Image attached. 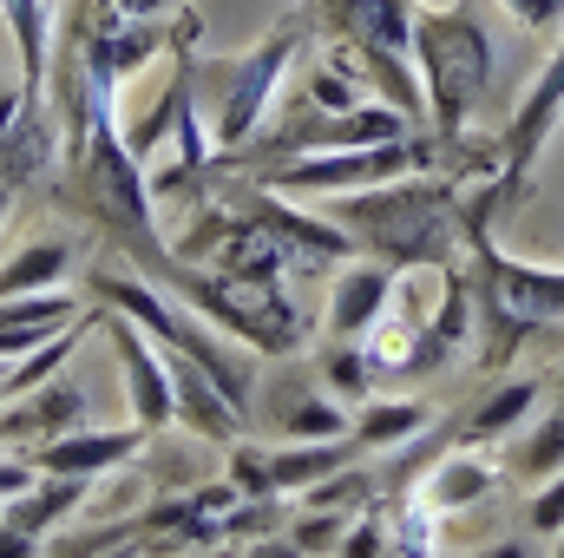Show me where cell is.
<instances>
[{
    "label": "cell",
    "mask_w": 564,
    "mask_h": 558,
    "mask_svg": "<svg viewBox=\"0 0 564 558\" xmlns=\"http://www.w3.org/2000/svg\"><path fill=\"white\" fill-rule=\"evenodd\" d=\"M446 204H453V191L408 184V191H381V197H341V224H355L388 264H440L446 237H453Z\"/></svg>",
    "instance_id": "cell-1"
},
{
    "label": "cell",
    "mask_w": 564,
    "mask_h": 558,
    "mask_svg": "<svg viewBox=\"0 0 564 558\" xmlns=\"http://www.w3.org/2000/svg\"><path fill=\"white\" fill-rule=\"evenodd\" d=\"M414 40H421V66H426V79H433L440 132H459L466 112H473V99H479V86H486V66H492L486 33L466 13H426Z\"/></svg>",
    "instance_id": "cell-2"
},
{
    "label": "cell",
    "mask_w": 564,
    "mask_h": 558,
    "mask_svg": "<svg viewBox=\"0 0 564 558\" xmlns=\"http://www.w3.org/2000/svg\"><path fill=\"white\" fill-rule=\"evenodd\" d=\"M479 257H486V289H479V302H486V315L499 322L506 348H512L532 322H552V315H564V277H558V270L499 264L486 244H479Z\"/></svg>",
    "instance_id": "cell-3"
},
{
    "label": "cell",
    "mask_w": 564,
    "mask_h": 558,
    "mask_svg": "<svg viewBox=\"0 0 564 558\" xmlns=\"http://www.w3.org/2000/svg\"><path fill=\"white\" fill-rule=\"evenodd\" d=\"M414 164V144L401 139H375L355 158H315V164H295L276 171V191H341V184H375V178H394Z\"/></svg>",
    "instance_id": "cell-4"
},
{
    "label": "cell",
    "mask_w": 564,
    "mask_h": 558,
    "mask_svg": "<svg viewBox=\"0 0 564 558\" xmlns=\"http://www.w3.org/2000/svg\"><path fill=\"white\" fill-rule=\"evenodd\" d=\"M558 106H564V40H558V53H552V66H545V79L525 93L519 119L506 126V197H512V191H519V178L532 171V158H539L545 132H552Z\"/></svg>",
    "instance_id": "cell-5"
},
{
    "label": "cell",
    "mask_w": 564,
    "mask_h": 558,
    "mask_svg": "<svg viewBox=\"0 0 564 558\" xmlns=\"http://www.w3.org/2000/svg\"><path fill=\"white\" fill-rule=\"evenodd\" d=\"M126 453H139V427H119V433H66V440H46L33 453L40 473H79V480H99L112 473Z\"/></svg>",
    "instance_id": "cell-6"
},
{
    "label": "cell",
    "mask_w": 564,
    "mask_h": 558,
    "mask_svg": "<svg viewBox=\"0 0 564 558\" xmlns=\"http://www.w3.org/2000/svg\"><path fill=\"white\" fill-rule=\"evenodd\" d=\"M112 342H119V355H126V388H132L139 427H164V420H171V375L158 368V355L144 348L126 322H112Z\"/></svg>",
    "instance_id": "cell-7"
},
{
    "label": "cell",
    "mask_w": 564,
    "mask_h": 558,
    "mask_svg": "<svg viewBox=\"0 0 564 558\" xmlns=\"http://www.w3.org/2000/svg\"><path fill=\"white\" fill-rule=\"evenodd\" d=\"M66 322H73V296H33V302L0 296V355H20V348L46 342Z\"/></svg>",
    "instance_id": "cell-8"
},
{
    "label": "cell",
    "mask_w": 564,
    "mask_h": 558,
    "mask_svg": "<svg viewBox=\"0 0 564 558\" xmlns=\"http://www.w3.org/2000/svg\"><path fill=\"white\" fill-rule=\"evenodd\" d=\"M381 302H388V270H348L328 296V322L335 335H361L381 322Z\"/></svg>",
    "instance_id": "cell-9"
},
{
    "label": "cell",
    "mask_w": 564,
    "mask_h": 558,
    "mask_svg": "<svg viewBox=\"0 0 564 558\" xmlns=\"http://www.w3.org/2000/svg\"><path fill=\"white\" fill-rule=\"evenodd\" d=\"M66 277V244H26L0 264V296H26V289H53Z\"/></svg>",
    "instance_id": "cell-10"
},
{
    "label": "cell",
    "mask_w": 564,
    "mask_h": 558,
    "mask_svg": "<svg viewBox=\"0 0 564 558\" xmlns=\"http://www.w3.org/2000/svg\"><path fill=\"white\" fill-rule=\"evenodd\" d=\"M421 408L414 401H375L368 415H361V427H355V440L361 447H381V440H408V433H421Z\"/></svg>",
    "instance_id": "cell-11"
},
{
    "label": "cell",
    "mask_w": 564,
    "mask_h": 558,
    "mask_svg": "<svg viewBox=\"0 0 564 558\" xmlns=\"http://www.w3.org/2000/svg\"><path fill=\"white\" fill-rule=\"evenodd\" d=\"M486 486H492L486 466H473V460H446V466L433 473V506H466V500H479Z\"/></svg>",
    "instance_id": "cell-12"
},
{
    "label": "cell",
    "mask_w": 564,
    "mask_h": 558,
    "mask_svg": "<svg viewBox=\"0 0 564 558\" xmlns=\"http://www.w3.org/2000/svg\"><path fill=\"white\" fill-rule=\"evenodd\" d=\"M7 7V26H13V40H20V53H26V86L40 79V60H46V26H40V0H0Z\"/></svg>",
    "instance_id": "cell-13"
},
{
    "label": "cell",
    "mask_w": 564,
    "mask_h": 558,
    "mask_svg": "<svg viewBox=\"0 0 564 558\" xmlns=\"http://www.w3.org/2000/svg\"><path fill=\"white\" fill-rule=\"evenodd\" d=\"M282 433H295V440H335V433H341V415L308 395V401H289V408H282Z\"/></svg>",
    "instance_id": "cell-14"
},
{
    "label": "cell",
    "mask_w": 564,
    "mask_h": 558,
    "mask_svg": "<svg viewBox=\"0 0 564 558\" xmlns=\"http://www.w3.org/2000/svg\"><path fill=\"white\" fill-rule=\"evenodd\" d=\"M532 395H539L532 382H519V388H506V395H492V401H486V408L473 415V433H499V427H512V420H519L525 408H532Z\"/></svg>",
    "instance_id": "cell-15"
},
{
    "label": "cell",
    "mask_w": 564,
    "mask_h": 558,
    "mask_svg": "<svg viewBox=\"0 0 564 558\" xmlns=\"http://www.w3.org/2000/svg\"><path fill=\"white\" fill-rule=\"evenodd\" d=\"M558 460H564V415H552L545 427H539V440H532V447L519 453V466H525V473L539 480V473H552Z\"/></svg>",
    "instance_id": "cell-16"
},
{
    "label": "cell",
    "mask_w": 564,
    "mask_h": 558,
    "mask_svg": "<svg viewBox=\"0 0 564 558\" xmlns=\"http://www.w3.org/2000/svg\"><path fill=\"white\" fill-rule=\"evenodd\" d=\"M368 368H375V362H368L361 348H335V355H328V388H335V395H361V388H368Z\"/></svg>",
    "instance_id": "cell-17"
},
{
    "label": "cell",
    "mask_w": 564,
    "mask_h": 558,
    "mask_svg": "<svg viewBox=\"0 0 564 558\" xmlns=\"http://www.w3.org/2000/svg\"><path fill=\"white\" fill-rule=\"evenodd\" d=\"M558 526H564V480L539 500V506H532V533H558Z\"/></svg>",
    "instance_id": "cell-18"
},
{
    "label": "cell",
    "mask_w": 564,
    "mask_h": 558,
    "mask_svg": "<svg viewBox=\"0 0 564 558\" xmlns=\"http://www.w3.org/2000/svg\"><path fill=\"white\" fill-rule=\"evenodd\" d=\"M506 7H512V13H519L525 26H545V20H558L564 0H506Z\"/></svg>",
    "instance_id": "cell-19"
},
{
    "label": "cell",
    "mask_w": 564,
    "mask_h": 558,
    "mask_svg": "<svg viewBox=\"0 0 564 558\" xmlns=\"http://www.w3.org/2000/svg\"><path fill=\"white\" fill-rule=\"evenodd\" d=\"M20 486H26V473L20 466H0V493H20Z\"/></svg>",
    "instance_id": "cell-20"
},
{
    "label": "cell",
    "mask_w": 564,
    "mask_h": 558,
    "mask_svg": "<svg viewBox=\"0 0 564 558\" xmlns=\"http://www.w3.org/2000/svg\"><path fill=\"white\" fill-rule=\"evenodd\" d=\"M7 204H13V184H0V217H7Z\"/></svg>",
    "instance_id": "cell-21"
},
{
    "label": "cell",
    "mask_w": 564,
    "mask_h": 558,
    "mask_svg": "<svg viewBox=\"0 0 564 558\" xmlns=\"http://www.w3.org/2000/svg\"><path fill=\"white\" fill-rule=\"evenodd\" d=\"M558 552H564V539H558Z\"/></svg>",
    "instance_id": "cell-22"
}]
</instances>
